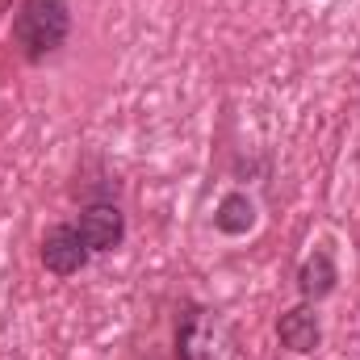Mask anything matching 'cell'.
I'll use <instances>...</instances> for the list:
<instances>
[{
    "mask_svg": "<svg viewBox=\"0 0 360 360\" xmlns=\"http://www.w3.org/2000/svg\"><path fill=\"white\" fill-rule=\"evenodd\" d=\"M276 340H281V348L293 352V356H310V352H319V344H323L319 306H314V302H297V306H289V310L276 319Z\"/></svg>",
    "mask_w": 360,
    "mask_h": 360,
    "instance_id": "4",
    "label": "cell"
},
{
    "mask_svg": "<svg viewBox=\"0 0 360 360\" xmlns=\"http://www.w3.org/2000/svg\"><path fill=\"white\" fill-rule=\"evenodd\" d=\"M297 297L302 302H323V297H331L335 289H340V264H335V252H331V243H319L302 264H297Z\"/></svg>",
    "mask_w": 360,
    "mask_h": 360,
    "instance_id": "5",
    "label": "cell"
},
{
    "mask_svg": "<svg viewBox=\"0 0 360 360\" xmlns=\"http://www.w3.org/2000/svg\"><path fill=\"white\" fill-rule=\"evenodd\" d=\"M256 222H260V205H256V197L243 193V188L222 193V201L214 205V231L226 235V239H243V235H252Z\"/></svg>",
    "mask_w": 360,
    "mask_h": 360,
    "instance_id": "6",
    "label": "cell"
},
{
    "mask_svg": "<svg viewBox=\"0 0 360 360\" xmlns=\"http://www.w3.org/2000/svg\"><path fill=\"white\" fill-rule=\"evenodd\" d=\"M72 222H76V231H80V239H84V248L92 256H109L126 243V210H122L117 197L84 201Z\"/></svg>",
    "mask_w": 360,
    "mask_h": 360,
    "instance_id": "2",
    "label": "cell"
},
{
    "mask_svg": "<svg viewBox=\"0 0 360 360\" xmlns=\"http://www.w3.org/2000/svg\"><path fill=\"white\" fill-rule=\"evenodd\" d=\"M72 38V4L68 0H21L13 13V42L25 63L55 59Z\"/></svg>",
    "mask_w": 360,
    "mask_h": 360,
    "instance_id": "1",
    "label": "cell"
},
{
    "mask_svg": "<svg viewBox=\"0 0 360 360\" xmlns=\"http://www.w3.org/2000/svg\"><path fill=\"white\" fill-rule=\"evenodd\" d=\"M38 256H42V269L51 272V276H59V281L80 276V272L92 264V252L84 248V239H80L76 222H55V226L42 235Z\"/></svg>",
    "mask_w": 360,
    "mask_h": 360,
    "instance_id": "3",
    "label": "cell"
}]
</instances>
